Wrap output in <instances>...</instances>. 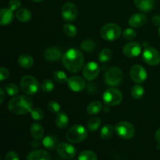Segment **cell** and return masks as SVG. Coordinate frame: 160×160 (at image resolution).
I'll use <instances>...</instances> for the list:
<instances>
[{
    "label": "cell",
    "mask_w": 160,
    "mask_h": 160,
    "mask_svg": "<svg viewBox=\"0 0 160 160\" xmlns=\"http://www.w3.org/2000/svg\"><path fill=\"white\" fill-rule=\"evenodd\" d=\"M62 62L68 71L78 73L84 66V57L80 50L77 48H70L62 55Z\"/></svg>",
    "instance_id": "cell-1"
},
{
    "label": "cell",
    "mask_w": 160,
    "mask_h": 160,
    "mask_svg": "<svg viewBox=\"0 0 160 160\" xmlns=\"http://www.w3.org/2000/svg\"><path fill=\"white\" fill-rule=\"evenodd\" d=\"M32 107V100L27 95H18L14 97L8 103L9 110L16 115H24L31 112Z\"/></svg>",
    "instance_id": "cell-2"
},
{
    "label": "cell",
    "mask_w": 160,
    "mask_h": 160,
    "mask_svg": "<svg viewBox=\"0 0 160 160\" xmlns=\"http://www.w3.org/2000/svg\"><path fill=\"white\" fill-rule=\"evenodd\" d=\"M88 138V131L82 125L77 124L67 131L66 138L71 143H80Z\"/></svg>",
    "instance_id": "cell-3"
},
{
    "label": "cell",
    "mask_w": 160,
    "mask_h": 160,
    "mask_svg": "<svg viewBox=\"0 0 160 160\" xmlns=\"http://www.w3.org/2000/svg\"><path fill=\"white\" fill-rule=\"evenodd\" d=\"M121 28L118 24L114 23H107L104 25L100 30L101 37L108 42L117 40L121 35Z\"/></svg>",
    "instance_id": "cell-4"
},
{
    "label": "cell",
    "mask_w": 160,
    "mask_h": 160,
    "mask_svg": "<svg viewBox=\"0 0 160 160\" xmlns=\"http://www.w3.org/2000/svg\"><path fill=\"white\" fill-rule=\"evenodd\" d=\"M20 86L22 92L28 95H32L37 93L40 87L37 79L30 75H27L21 78Z\"/></svg>",
    "instance_id": "cell-5"
},
{
    "label": "cell",
    "mask_w": 160,
    "mask_h": 160,
    "mask_svg": "<svg viewBox=\"0 0 160 160\" xmlns=\"http://www.w3.org/2000/svg\"><path fill=\"white\" fill-rule=\"evenodd\" d=\"M116 133L121 138L129 140L134 138L135 134V128L131 123L127 121L119 122L115 126Z\"/></svg>",
    "instance_id": "cell-6"
},
{
    "label": "cell",
    "mask_w": 160,
    "mask_h": 160,
    "mask_svg": "<svg viewBox=\"0 0 160 160\" xmlns=\"http://www.w3.org/2000/svg\"><path fill=\"white\" fill-rule=\"evenodd\" d=\"M102 98L106 106H116L122 102L123 95L118 89L111 88L104 92Z\"/></svg>",
    "instance_id": "cell-7"
},
{
    "label": "cell",
    "mask_w": 160,
    "mask_h": 160,
    "mask_svg": "<svg viewBox=\"0 0 160 160\" xmlns=\"http://www.w3.org/2000/svg\"><path fill=\"white\" fill-rule=\"evenodd\" d=\"M123 78V72L117 67H111L105 73V81L108 85L112 87L119 85L121 83Z\"/></svg>",
    "instance_id": "cell-8"
},
{
    "label": "cell",
    "mask_w": 160,
    "mask_h": 160,
    "mask_svg": "<svg viewBox=\"0 0 160 160\" xmlns=\"http://www.w3.org/2000/svg\"><path fill=\"white\" fill-rule=\"evenodd\" d=\"M142 59L148 65L156 66L160 63V52L152 47H148L144 50Z\"/></svg>",
    "instance_id": "cell-9"
},
{
    "label": "cell",
    "mask_w": 160,
    "mask_h": 160,
    "mask_svg": "<svg viewBox=\"0 0 160 160\" xmlns=\"http://www.w3.org/2000/svg\"><path fill=\"white\" fill-rule=\"evenodd\" d=\"M78 8L73 2H66L61 9V15L62 19L67 22H72L76 20L78 17Z\"/></svg>",
    "instance_id": "cell-10"
},
{
    "label": "cell",
    "mask_w": 160,
    "mask_h": 160,
    "mask_svg": "<svg viewBox=\"0 0 160 160\" xmlns=\"http://www.w3.org/2000/svg\"><path fill=\"white\" fill-rule=\"evenodd\" d=\"M130 77L134 82L142 84L146 81L148 74L143 67L141 65H134L130 70Z\"/></svg>",
    "instance_id": "cell-11"
},
{
    "label": "cell",
    "mask_w": 160,
    "mask_h": 160,
    "mask_svg": "<svg viewBox=\"0 0 160 160\" xmlns=\"http://www.w3.org/2000/svg\"><path fill=\"white\" fill-rule=\"evenodd\" d=\"M99 66L95 62H89L83 69V76L88 81H93L99 73Z\"/></svg>",
    "instance_id": "cell-12"
},
{
    "label": "cell",
    "mask_w": 160,
    "mask_h": 160,
    "mask_svg": "<svg viewBox=\"0 0 160 160\" xmlns=\"http://www.w3.org/2000/svg\"><path fill=\"white\" fill-rule=\"evenodd\" d=\"M59 156L65 159H72L76 156V148L68 143H60L56 147Z\"/></svg>",
    "instance_id": "cell-13"
},
{
    "label": "cell",
    "mask_w": 160,
    "mask_h": 160,
    "mask_svg": "<svg viewBox=\"0 0 160 160\" xmlns=\"http://www.w3.org/2000/svg\"><path fill=\"white\" fill-rule=\"evenodd\" d=\"M123 52L127 57H137L142 52V45L137 42H129L123 46Z\"/></svg>",
    "instance_id": "cell-14"
},
{
    "label": "cell",
    "mask_w": 160,
    "mask_h": 160,
    "mask_svg": "<svg viewBox=\"0 0 160 160\" xmlns=\"http://www.w3.org/2000/svg\"><path fill=\"white\" fill-rule=\"evenodd\" d=\"M68 88L73 92H81L85 88L86 83L83 78L79 76H73L67 81Z\"/></svg>",
    "instance_id": "cell-15"
},
{
    "label": "cell",
    "mask_w": 160,
    "mask_h": 160,
    "mask_svg": "<svg viewBox=\"0 0 160 160\" xmlns=\"http://www.w3.org/2000/svg\"><path fill=\"white\" fill-rule=\"evenodd\" d=\"M148 21L146 15L144 13H135L131 16L128 20V23L134 28H139L145 25Z\"/></svg>",
    "instance_id": "cell-16"
},
{
    "label": "cell",
    "mask_w": 160,
    "mask_h": 160,
    "mask_svg": "<svg viewBox=\"0 0 160 160\" xmlns=\"http://www.w3.org/2000/svg\"><path fill=\"white\" fill-rule=\"evenodd\" d=\"M43 56L47 61L56 62L60 59L62 52L58 48H48L44 51Z\"/></svg>",
    "instance_id": "cell-17"
},
{
    "label": "cell",
    "mask_w": 160,
    "mask_h": 160,
    "mask_svg": "<svg viewBox=\"0 0 160 160\" xmlns=\"http://www.w3.org/2000/svg\"><path fill=\"white\" fill-rule=\"evenodd\" d=\"M13 18V12L10 9H7V8L0 9V25L6 26V25L12 23Z\"/></svg>",
    "instance_id": "cell-18"
},
{
    "label": "cell",
    "mask_w": 160,
    "mask_h": 160,
    "mask_svg": "<svg viewBox=\"0 0 160 160\" xmlns=\"http://www.w3.org/2000/svg\"><path fill=\"white\" fill-rule=\"evenodd\" d=\"M26 160H51V156L48 152L45 150H34L27 156Z\"/></svg>",
    "instance_id": "cell-19"
},
{
    "label": "cell",
    "mask_w": 160,
    "mask_h": 160,
    "mask_svg": "<svg viewBox=\"0 0 160 160\" xmlns=\"http://www.w3.org/2000/svg\"><path fill=\"white\" fill-rule=\"evenodd\" d=\"M136 7L143 12H149L155 6V0H134Z\"/></svg>",
    "instance_id": "cell-20"
},
{
    "label": "cell",
    "mask_w": 160,
    "mask_h": 160,
    "mask_svg": "<svg viewBox=\"0 0 160 160\" xmlns=\"http://www.w3.org/2000/svg\"><path fill=\"white\" fill-rule=\"evenodd\" d=\"M55 123L56 127L59 129H64L67 127L69 123V118L68 116L63 112H58L57 116L55 119Z\"/></svg>",
    "instance_id": "cell-21"
},
{
    "label": "cell",
    "mask_w": 160,
    "mask_h": 160,
    "mask_svg": "<svg viewBox=\"0 0 160 160\" xmlns=\"http://www.w3.org/2000/svg\"><path fill=\"white\" fill-rule=\"evenodd\" d=\"M42 145L46 149L52 150L58 146V138L55 135H47L42 140Z\"/></svg>",
    "instance_id": "cell-22"
},
{
    "label": "cell",
    "mask_w": 160,
    "mask_h": 160,
    "mask_svg": "<svg viewBox=\"0 0 160 160\" xmlns=\"http://www.w3.org/2000/svg\"><path fill=\"white\" fill-rule=\"evenodd\" d=\"M30 131H31V135L34 137V139L40 140L44 136V128L40 123H32V125L31 126V128H30Z\"/></svg>",
    "instance_id": "cell-23"
},
{
    "label": "cell",
    "mask_w": 160,
    "mask_h": 160,
    "mask_svg": "<svg viewBox=\"0 0 160 160\" xmlns=\"http://www.w3.org/2000/svg\"><path fill=\"white\" fill-rule=\"evenodd\" d=\"M18 63L22 68L28 69L32 67L34 59L29 54H22L19 56Z\"/></svg>",
    "instance_id": "cell-24"
},
{
    "label": "cell",
    "mask_w": 160,
    "mask_h": 160,
    "mask_svg": "<svg viewBox=\"0 0 160 160\" xmlns=\"http://www.w3.org/2000/svg\"><path fill=\"white\" fill-rule=\"evenodd\" d=\"M16 17L20 22H28L31 19V12L29 9L22 8L19 9L16 12Z\"/></svg>",
    "instance_id": "cell-25"
},
{
    "label": "cell",
    "mask_w": 160,
    "mask_h": 160,
    "mask_svg": "<svg viewBox=\"0 0 160 160\" xmlns=\"http://www.w3.org/2000/svg\"><path fill=\"white\" fill-rule=\"evenodd\" d=\"M102 109V104L98 101H94L91 102L87 107V112L90 115L99 113Z\"/></svg>",
    "instance_id": "cell-26"
},
{
    "label": "cell",
    "mask_w": 160,
    "mask_h": 160,
    "mask_svg": "<svg viewBox=\"0 0 160 160\" xmlns=\"http://www.w3.org/2000/svg\"><path fill=\"white\" fill-rule=\"evenodd\" d=\"M113 127L111 124H107L103 127L100 131V137L103 140H109L113 134Z\"/></svg>",
    "instance_id": "cell-27"
},
{
    "label": "cell",
    "mask_w": 160,
    "mask_h": 160,
    "mask_svg": "<svg viewBox=\"0 0 160 160\" xmlns=\"http://www.w3.org/2000/svg\"><path fill=\"white\" fill-rule=\"evenodd\" d=\"M112 52L109 48H103V49L100 51L99 54H98V59L101 62H107L112 59Z\"/></svg>",
    "instance_id": "cell-28"
},
{
    "label": "cell",
    "mask_w": 160,
    "mask_h": 160,
    "mask_svg": "<svg viewBox=\"0 0 160 160\" xmlns=\"http://www.w3.org/2000/svg\"><path fill=\"white\" fill-rule=\"evenodd\" d=\"M145 89L140 84H136L131 88V95L134 99H141L144 96Z\"/></svg>",
    "instance_id": "cell-29"
},
{
    "label": "cell",
    "mask_w": 160,
    "mask_h": 160,
    "mask_svg": "<svg viewBox=\"0 0 160 160\" xmlns=\"http://www.w3.org/2000/svg\"><path fill=\"white\" fill-rule=\"evenodd\" d=\"M95 48H96V43L95 42V41L91 40V39L84 40L81 45V49L87 52H91L94 51Z\"/></svg>",
    "instance_id": "cell-30"
},
{
    "label": "cell",
    "mask_w": 160,
    "mask_h": 160,
    "mask_svg": "<svg viewBox=\"0 0 160 160\" xmlns=\"http://www.w3.org/2000/svg\"><path fill=\"white\" fill-rule=\"evenodd\" d=\"M101 120L98 117H92L88 123V129L92 132L96 131L101 126Z\"/></svg>",
    "instance_id": "cell-31"
},
{
    "label": "cell",
    "mask_w": 160,
    "mask_h": 160,
    "mask_svg": "<svg viewBox=\"0 0 160 160\" xmlns=\"http://www.w3.org/2000/svg\"><path fill=\"white\" fill-rule=\"evenodd\" d=\"M78 160H98L96 154L90 150H85L80 153Z\"/></svg>",
    "instance_id": "cell-32"
},
{
    "label": "cell",
    "mask_w": 160,
    "mask_h": 160,
    "mask_svg": "<svg viewBox=\"0 0 160 160\" xmlns=\"http://www.w3.org/2000/svg\"><path fill=\"white\" fill-rule=\"evenodd\" d=\"M63 32L67 36L70 38H73L78 34V29L76 27L70 23H67L63 26Z\"/></svg>",
    "instance_id": "cell-33"
},
{
    "label": "cell",
    "mask_w": 160,
    "mask_h": 160,
    "mask_svg": "<svg viewBox=\"0 0 160 160\" xmlns=\"http://www.w3.org/2000/svg\"><path fill=\"white\" fill-rule=\"evenodd\" d=\"M53 79L59 84H65L68 81L67 74L63 71H61V70H57V71L54 72Z\"/></svg>",
    "instance_id": "cell-34"
},
{
    "label": "cell",
    "mask_w": 160,
    "mask_h": 160,
    "mask_svg": "<svg viewBox=\"0 0 160 160\" xmlns=\"http://www.w3.org/2000/svg\"><path fill=\"white\" fill-rule=\"evenodd\" d=\"M123 37L125 40H134L137 37V31L133 28H126L123 32Z\"/></svg>",
    "instance_id": "cell-35"
},
{
    "label": "cell",
    "mask_w": 160,
    "mask_h": 160,
    "mask_svg": "<svg viewBox=\"0 0 160 160\" xmlns=\"http://www.w3.org/2000/svg\"><path fill=\"white\" fill-rule=\"evenodd\" d=\"M40 87L41 89L44 92H45V93H49V92H51L54 89V84H53V82L52 81L46 79L42 83Z\"/></svg>",
    "instance_id": "cell-36"
},
{
    "label": "cell",
    "mask_w": 160,
    "mask_h": 160,
    "mask_svg": "<svg viewBox=\"0 0 160 160\" xmlns=\"http://www.w3.org/2000/svg\"><path fill=\"white\" fill-rule=\"evenodd\" d=\"M31 116L33 120H42L44 118V112L40 108H34L31 111Z\"/></svg>",
    "instance_id": "cell-37"
},
{
    "label": "cell",
    "mask_w": 160,
    "mask_h": 160,
    "mask_svg": "<svg viewBox=\"0 0 160 160\" xmlns=\"http://www.w3.org/2000/svg\"><path fill=\"white\" fill-rule=\"evenodd\" d=\"M5 90L9 96H15L19 92L18 87L15 84H8L5 88Z\"/></svg>",
    "instance_id": "cell-38"
},
{
    "label": "cell",
    "mask_w": 160,
    "mask_h": 160,
    "mask_svg": "<svg viewBox=\"0 0 160 160\" xmlns=\"http://www.w3.org/2000/svg\"><path fill=\"white\" fill-rule=\"evenodd\" d=\"M48 109L52 113H58L60 111L61 107L58 102L55 101H51L48 103Z\"/></svg>",
    "instance_id": "cell-39"
},
{
    "label": "cell",
    "mask_w": 160,
    "mask_h": 160,
    "mask_svg": "<svg viewBox=\"0 0 160 160\" xmlns=\"http://www.w3.org/2000/svg\"><path fill=\"white\" fill-rule=\"evenodd\" d=\"M21 6V2L20 0H10L9 2V9L12 11L17 10Z\"/></svg>",
    "instance_id": "cell-40"
},
{
    "label": "cell",
    "mask_w": 160,
    "mask_h": 160,
    "mask_svg": "<svg viewBox=\"0 0 160 160\" xmlns=\"http://www.w3.org/2000/svg\"><path fill=\"white\" fill-rule=\"evenodd\" d=\"M9 76V72L5 67H0V81H5Z\"/></svg>",
    "instance_id": "cell-41"
},
{
    "label": "cell",
    "mask_w": 160,
    "mask_h": 160,
    "mask_svg": "<svg viewBox=\"0 0 160 160\" xmlns=\"http://www.w3.org/2000/svg\"><path fill=\"white\" fill-rule=\"evenodd\" d=\"M5 160H20V159H19V156L17 152L11 151L6 154V157H5Z\"/></svg>",
    "instance_id": "cell-42"
},
{
    "label": "cell",
    "mask_w": 160,
    "mask_h": 160,
    "mask_svg": "<svg viewBox=\"0 0 160 160\" xmlns=\"http://www.w3.org/2000/svg\"><path fill=\"white\" fill-rule=\"evenodd\" d=\"M152 23H154L156 26H160V16L159 15H155L152 17Z\"/></svg>",
    "instance_id": "cell-43"
},
{
    "label": "cell",
    "mask_w": 160,
    "mask_h": 160,
    "mask_svg": "<svg viewBox=\"0 0 160 160\" xmlns=\"http://www.w3.org/2000/svg\"><path fill=\"white\" fill-rule=\"evenodd\" d=\"M155 138H156V142L159 144H160V128H159V129L156 131V134H155Z\"/></svg>",
    "instance_id": "cell-44"
},
{
    "label": "cell",
    "mask_w": 160,
    "mask_h": 160,
    "mask_svg": "<svg viewBox=\"0 0 160 160\" xmlns=\"http://www.w3.org/2000/svg\"><path fill=\"white\" fill-rule=\"evenodd\" d=\"M5 98V92L4 91L2 90V88H0V105L2 103V102L4 101Z\"/></svg>",
    "instance_id": "cell-45"
},
{
    "label": "cell",
    "mask_w": 160,
    "mask_h": 160,
    "mask_svg": "<svg viewBox=\"0 0 160 160\" xmlns=\"http://www.w3.org/2000/svg\"><path fill=\"white\" fill-rule=\"evenodd\" d=\"M31 146L35 148V147H38L39 146V142L38 139H34L32 142H31Z\"/></svg>",
    "instance_id": "cell-46"
},
{
    "label": "cell",
    "mask_w": 160,
    "mask_h": 160,
    "mask_svg": "<svg viewBox=\"0 0 160 160\" xmlns=\"http://www.w3.org/2000/svg\"><path fill=\"white\" fill-rule=\"evenodd\" d=\"M31 1L34 2H41L44 1V0H31Z\"/></svg>",
    "instance_id": "cell-47"
},
{
    "label": "cell",
    "mask_w": 160,
    "mask_h": 160,
    "mask_svg": "<svg viewBox=\"0 0 160 160\" xmlns=\"http://www.w3.org/2000/svg\"><path fill=\"white\" fill-rule=\"evenodd\" d=\"M104 110H105V112H109V108H108V107H106V108H105Z\"/></svg>",
    "instance_id": "cell-48"
},
{
    "label": "cell",
    "mask_w": 160,
    "mask_h": 160,
    "mask_svg": "<svg viewBox=\"0 0 160 160\" xmlns=\"http://www.w3.org/2000/svg\"><path fill=\"white\" fill-rule=\"evenodd\" d=\"M159 36H160V26H159Z\"/></svg>",
    "instance_id": "cell-49"
}]
</instances>
